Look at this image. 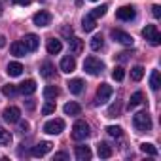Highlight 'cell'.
Instances as JSON below:
<instances>
[{"mask_svg":"<svg viewBox=\"0 0 161 161\" xmlns=\"http://www.w3.org/2000/svg\"><path fill=\"white\" fill-rule=\"evenodd\" d=\"M133 125L138 133H150L152 131V118L148 112H138L133 116Z\"/></svg>","mask_w":161,"mask_h":161,"instance_id":"obj_1","label":"cell"},{"mask_svg":"<svg viewBox=\"0 0 161 161\" xmlns=\"http://www.w3.org/2000/svg\"><path fill=\"white\" fill-rule=\"evenodd\" d=\"M84 70L87 72V74H91V76H97V74H101L103 70H104V63L101 61V59H97V57H87L86 61H84Z\"/></svg>","mask_w":161,"mask_h":161,"instance_id":"obj_2","label":"cell"},{"mask_svg":"<svg viewBox=\"0 0 161 161\" xmlns=\"http://www.w3.org/2000/svg\"><path fill=\"white\" fill-rule=\"evenodd\" d=\"M89 125L84 121V119H78L74 125H72V138L74 140H86L89 136Z\"/></svg>","mask_w":161,"mask_h":161,"instance_id":"obj_3","label":"cell"},{"mask_svg":"<svg viewBox=\"0 0 161 161\" xmlns=\"http://www.w3.org/2000/svg\"><path fill=\"white\" fill-rule=\"evenodd\" d=\"M142 36H144L152 46H159V44H161V34H159V31H157L155 25H146V27L142 29Z\"/></svg>","mask_w":161,"mask_h":161,"instance_id":"obj_4","label":"cell"},{"mask_svg":"<svg viewBox=\"0 0 161 161\" xmlns=\"http://www.w3.org/2000/svg\"><path fill=\"white\" fill-rule=\"evenodd\" d=\"M64 131V121L63 119H49L46 125H44V133H47V135H59V133H63Z\"/></svg>","mask_w":161,"mask_h":161,"instance_id":"obj_5","label":"cell"},{"mask_svg":"<svg viewBox=\"0 0 161 161\" xmlns=\"http://www.w3.org/2000/svg\"><path fill=\"white\" fill-rule=\"evenodd\" d=\"M112 86H108V84H101L99 86V89H97V104H104L110 97H112Z\"/></svg>","mask_w":161,"mask_h":161,"instance_id":"obj_6","label":"cell"},{"mask_svg":"<svg viewBox=\"0 0 161 161\" xmlns=\"http://www.w3.org/2000/svg\"><path fill=\"white\" fill-rule=\"evenodd\" d=\"M2 118H4V121H8V123H17V121L21 119V110H19L17 106H10V108H6V110L2 112Z\"/></svg>","mask_w":161,"mask_h":161,"instance_id":"obj_7","label":"cell"},{"mask_svg":"<svg viewBox=\"0 0 161 161\" xmlns=\"http://www.w3.org/2000/svg\"><path fill=\"white\" fill-rule=\"evenodd\" d=\"M135 15H136V12H135L133 6H123V8L116 10V17H118L119 21H133Z\"/></svg>","mask_w":161,"mask_h":161,"instance_id":"obj_8","label":"cell"},{"mask_svg":"<svg viewBox=\"0 0 161 161\" xmlns=\"http://www.w3.org/2000/svg\"><path fill=\"white\" fill-rule=\"evenodd\" d=\"M112 38H114L116 42L123 44V46H133V42H135L131 34H127L125 31H119V29H114V31H112Z\"/></svg>","mask_w":161,"mask_h":161,"instance_id":"obj_9","label":"cell"},{"mask_svg":"<svg viewBox=\"0 0 161 161\" xmlns=\"http://www.w3.org/2000/svg\"><path fill=\"white\" fill-rule=\"evenodd\" d=\"M32 21H34V25H36V27H47V25L51 23V14H49V12L40 10V12H36V14H34Z\"/></svg>","mask_w":161,"mask_h":161,"instance_id":"obj_10","label":"cell"},{"mask_svg":"<svg viewBox=\"0 0 161 161\" xmlns=\"http://www.w3.org/2000/svg\"><path fill=\"white\" fill-rule=\"evenodd\" d=\"M51 142H47V140H44V142H40V144H36V146H32V150H31V153L34 155V157H44L46 153H49L51 152Z\"/></svg>","mask_w":161,"mask_h":161,"instance_id":"obj_11","label":"cell"},{"mask_svg":"<svg viewBox=\"0 0 161 161\" xmlns=\"http://www.w3.org/2000/svg\"><path fill=\"white\" fill-rule=\"evenodd\" d=\"M21 42H23V46L27 47V51H36L38 46H40V38H38L36 34H25V38H23Z\"/></svg>","mask_w":161,"mask_h":161,"instance_id":"obj_12","label":"cell"},{"mask_svg":"<svg viewBox=\"0 0 161 161\" xmlns=\"http://www.w3.org/2000/svg\"><path fill=\"white\" fill-rule=\"evenodd\" d=\"M68 47H70V53L72 55H80V53L84 51V40L72 36V38H68Z\"/></svg>","mask_w":161,"mask_h":161,"instance_id":"obj_13","label":"cell"},{"mask_svg":"<svg viewBox=\"0 0 161 161\" xmlns=\"http://www.w3.org/2000/svg\"><path fill=\"white\" fill-rule=\"evenodd\" d=\"M61 70H63V72H66V74L74 72V70H76V59H74L72 55L63 57V61H61Z\"/></svg>","mask_w":161,"mask_h":161,"instance_id":"obj_14","label":"cell"},{"mask_svg":"<svg viewBox=\"0 0 161 161\" xmlns=\"http://www.w3.org/2000/svg\"><path fill=\"white\" fill-rule=\"evenodd\" d=\"M66 86H68V91H70L72 95H80V93L84 91V82H82L80 78H74V80H70V82H68Z\"/></svg>","mask_w":161,"mask_h":161,"instance_id":"obj_15","label":"cell"},{"mask_svg":"<svg viewBox=\"0 0 161 161\" xmlns=\"http://www.w3.org/2000/svg\"><path fill=\"white\" fill-rule=\"evenodd\" d=\"M17 89H19V93H23V95H32V93L36 91V82H34V80H25V82H23Z\"/></svg>","mask_w":161,"mask_h":161,"instance_id":"obj_16","label":"cell"},{"mask_svg":"<svg viewBox=\"0 0 161 161\" xmlns=\"http://www.w3.org/2000/svg\"><path fill=\"white\" fill-rule=\"evenodd\" d=\"M76 159L78 161H87V159H91V150H89V146H76Z\"/></svg>","mask_w":161,"mask_h":161,"instance_id":"obj_17","label":"cell"},{"mask_svg":"<svg viewBox=\"0 0 161 161\" xmlns=\"http://www.w3.org/2000/svg\"><path fill=\"white\" fill-rule=\"evenodd\" d=\"M63 110H64L66 116H80V112H82V106H80L78 103H74V101H70V103L64 104Z\"/></svg>","mask_w":161,"mask_h":161,"instance_id":"obj_18","label":"cell"},{"mask_svg":"<svg viewBox=\"0 0 161 161\" xmlns=\"http://www.w3.org/2000/svg\"><path fill=\"white\" fill-rule=\"evenodd\" d=\"M61 49H63L61 40H55V38L47 40V53L49 55H57V53H61Z\"/></svg>","mask_w":161,"mask_h":161,"instance_id":"obj_19","label":"cell"},{"mask_svg":"<svg viewBox=\"0 0 161 161\" xmlns=\"http://www.w3.org/2000/svg\"><path fill=\"white\" fill-rule=\"evenodd\" d=\"M10 49H12V55H15V57H25V53H27V47L23 46L21 40L14 42V44L10 46Z\"/></svg>","mask_w":161,"mask_h":161,"instance_id":"obj_20","label":"cell"},{"mask_svg":"<svg viewBox=\"0 0 161 161\" xmlns=\"http://www.w3.org/2000/svg\"><path fill=\"white\" fill-rule=\"evenodd\" d=\"M6 72H8V76L17 78V76H21V72H23V64H21V63H10V64L6 66Z\"/></svg>","mask_w":161,"mask_h":161,"instance_id":"obj_21","label":"cell"},{"mask_svg":"<svg viewBox=\"0 0 161 161\" xmlns=\"http://www.w3.org/2000/svg\"><path fill=\"white\" fill-rule=\"evenodd\" d=\"M150 87L153 91H157L161 87V74H159V70H152V74H150Z\"/></svg>","mask_w":161,"mask_h":161,"instance_id":"obj_22","label":"cell"},{"mask_svg":"<svg viewBox=\"0 0 161 161\" xmlns=\"http://www.w3.org/2000/svg\"><path fill=\"white\" fill-rule=\"evenodd\" d=\"M97 153H99V157L108 159V157L112 155V148H110L106 142H99V144H97Z\"/></svg>","mask_w":161,"mask_h":161,"instance_id":"obj_23","label":"cell"},{"mask_svg":"<svg viewBox=\"0 0 161 161\" xmlns=\"http://www.w3.org/2000/svg\"><path fill=\"white\" fill-rule=\"evenodd\" d=\"M40 74H42L44 78H53V76H55V66H53L51 63H44V64L40 66Z\"/></svg>","mask_w":161,"mask_h":161,"instance_id":"obj_24","label":"cell"},{"mask_svg":"<svg viewBox=\"0 0 161 161\" xmlns=\"http://www.w3.org/2000/svg\"><path fill=\"white\" fill-rule=\"evenodd\" d=\"M59 97V89L55 87V86H47L46 89H44V99L46 101H55Z\"/></svg>","mask_w":161,"mask_h":161,"instance_id":"obj_25","label":"cell"},{"mask_svg":"<svg viewBox=\"0 0 161 161\" xmlns=\"http://www.w3.org/2000/svg\"><path fill=\"white\" fill-rule=\"evenodd\" d=\"M89 46H91V49H93V51H99V49H103V46H104V38H103L101 34H97V36H93V38H91Z\"/></svg>","mask_w":161,"mask_h":161,"instance_id":"obj_26","label":"cell"},{"mask_svg":"<svg viewBox=\"0 0 161 161\" xmlns=\"http://www.w3.org/2000/svg\"><path fill=\"white\" fill-rule=\"evenodd\" d=\"M17 93H19L17 86H14V84H6V86H2V95H4V97H15Z\"/></svg>","mask_w":161,"mask_h":161,"instance_id":"obj_27","label":"cell"},{"mask_svg":"<svg viewBox=\"0 0 161 161\" xmlns=\"http://www.w3.org/2000/svg\"><path fill=\"white\" fill-rule=\"evenodd\" d=\"M142 101H144V95H142V91H136V93H133V95H131V101H129V108H136L138 104H142Z\"/></svg>","mask_w":161,"mask_h":161,"instance_id":"obj_28","label":"cell"},{"mask_svg":"<svg viewBox=\"0 0 161 161\" xmlns=\"http://www.w3.org/2000/svg\"><path fill=\"white\" fill-rule=\"evenodd\" d=\"M95 19L91 17V15H87V17H84V21H82V29L86 31V32H91V31H95Z\"/></svg>","mask_w":161,"mask_h":161,"instance_id":"obj_29","label":"cell"},{"mask_svg":"<svg viewBox=\"0 0 161 161\" xmlns=\"http://www.w3.org/2000/svg\"><path fill=\"white\" fill-rule=\"evenodd\" d=\"M140 152H144L146 155H157V148L153 146V144H150V142H144V144H140Z\"/></svg>","mask_w":161,"mask_h":161,"instance_id":"obj_30","label":"cell"},{"mask_svg":"<svg viewBox=\"0 0 161 161\" xmlns=\"http://www.w3.org/2000/svg\"><path fill=\"white\" fill-rule=\"evenodd\" d=\"M12 142V133L0 127V146H8Z\"/></svg>","mask_w":161,"mask_h":161,"instance_id":"obj_31","label":"cell"},{"mask_svg":"<svg viewBox=\"0 0 161 161\" xmlns=\"http://www.w3.org/2000/svg\"><path fill=\"white\" fill-rule=\"evenodd\" d=\"M142 76H144V68H142V66H135V68H131V80H135V82H140Z\"/></svg>","mask_w":161,"mask_h":161,"instance_id":"obj_32","label":"cell"},{"mask_svg":"<svg viewBox=\"0 0 161 161\" xmlns=\"http://www.w3.org/2000/svg\"><path fill=\"white\" fill-rule=\"evenodd\" d=\"M106 10H108V6L106 4H103V6H99V8H95L89 15L93 17V19H99V17H103V15H106Z\"/></svg>","mask_w":161,"mask_h":161,"instance_id":"obj_33","label":"cell"},{"mask_svg":"<svg viewBox=\"0 0 161 161\" xmlns=\"http://www.w3.org/2000/svg\"><path fill=\"white\" fill-rule=\"evenodd\" d=\"M112 78L116 80V82H121V80L125 78V70H123V66H116V68L112 70Z\"/></svg>","mask_w":161,"mask_h":161,"instance_id":"obj_34","label":"cell"},{"mask_svg":"<svg viewBox=\"0 0 161 161\" xmlns=\"http://www.w3.org/2000/svg\"><path fill=\"white\" fill-rule=\"evenodd\" d=\"M106 133H108L110 136H114V138H119V136H121V127H118V125H108V127H106Z\"/></svg>","mask_w":161,"mask_h":161,"instance_id":"obj_35","label":"cell"},{"mask_svg":"<svg viewBox=\"0 0 161 161\" xmlns=\"http://www.w3.org/2000/svg\"><path fill=\"white\" fill-rule=\"evenodd\" d=\"M55 112V103L53 101H47L44 106H42V114L44 116H49V114H53Z\"/></svg>","mask_w":161,"mask_h":161,"instance_id":"obj_36","label":"cell"},{"mask_svg":"<svg viewBox=\"0 0 161 161\" xmlns=\"http://www.w3.org/2000/svg\"><path fill=\"white\" fill-rule=\"evenodd\" d=\"M152 15H153L155 19H159V17H161V8H159V6H153V8H152Z\"/></svg>","mask_w":161,"mask_h":161,"instance_id":"obj_37","label":"cell"},{"mask_svg":"<svg viewBox=\"0 0 161 161\" xmlns=\"http://www.w3.org/2000/svg\"><path fill=\"white\" fill-rule=\"evenodd\" d=\"M108 114H110V118H114V114H119V104H114V106H110Z\"/></svg>","mask_w":161,"mask_h":161,"instance_id":"obj_38","label":"cell"},{"mask_svg":"<svg viewBox=\"0 0 161 161\" xmlns=\"http://www.w3.org/2000/svg\"><path fill=\"white\" fill-rule=\"evenodd\" d=\"M53 159H55V161H57V159H63V161H64V159H68V153L59 152V153H55V155H53Z\"/></svg>","mask_w":161,"mask_h":161,"instance_id":"obj_39","label":"cell"},{"mask_svg":"<svg viewBox=\"0 0 161 161\" xmlns=\"http://www.w3.org/2000/svg\"><path fill=\"white\" fill-rule=\"evenodd\" d=\"M19 131H21V133H27V131H29V123H27V121H21V123H19Z\"/></svg>","mask_w":161,"mask_h":161,"instance_id":"obj_40","label":"cell"},{"mask_svg":"<svg viewBox=\"0 0 161 161\" xmlns=\"http://www.w3.org/2000/svg\"><path fill=\"white\" fill-rule=\"evenodd\" d=\"M12 2H15V4H19V6H29L32 0H12Z\"/></svg>","mask_w":161,"mask_h":161,"instance_id":"obj_41","label":"cell"},{"mask_svg":"<svg viewBox=\"0 0 161 161\" xmlns=\"http://www.w3.org/2000/svg\"><path fill=\"white\" fill-rule=\"evenodd\" d=\"M61 32H63L64 36H68V38H70V36H72V27H70V29H68V27H63V31H61Z\"/></svg>","mask_w":161,"mask_h":161,"instance_id":"obj_42","label":"cell"},{"mask_svg":"<svg viewBox=\"0 0 161 161\" xmlns=\"http://www.w3.org/2000/svg\"><path fill=\"white\" fill-rule=\"evenodd\" d=\"M4 46H6V36L0 34V47H4Z\"/></svg>","mask_w":161,"mask_h":161,"instance_id":"obj_43","label":"cell"},{"mask_svg":"<svg viewBox=\"0 0 161 161\" xmlns=\"http://www.w3.org/2000/svg\"><path fill=\"white\" fill-rule=\"evenodd\" d=\"M127 55H129V53H125V51H123V53H119V61H125V59H127Z\"/></svg>","mask_w":161,"mask_h":161,"instance_id":"obj_44","label":"cell"},{"mask_svg":"<svg viewBox=\"0 0 161 161\" xmlns=\"http://www.w3.org/2000/svg\"><path fill=\"white\" fill-rule=\"evenodd\" d=\"M93 2H97V0H93Z\"/></svg>","mask_w":161,"mask_h":161,"instance_id":"obj_45","label":"cell"}]
</instances>
